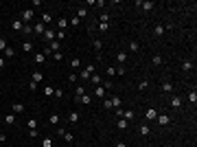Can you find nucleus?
<instances>
[{
    "mask_svg": "<svg viewBox=\"0 0 197 147\" xmlns=\"http://www.w3.org/2000/svg\"><path fill=\"white\" fill-rule=\"evenodd\" d=\"M11 29H13V31H20V33H22V29H24V22L20 20V18H15V20L11 22Z\"/></svg>",
    "mask_w": 197,
    "mask_h": 147,
    "instance_id": "nucleus-7",
    "label": "nucleus"
},
{
    "mask_svg": "<svg viewBox=\"0 0 197 147\" xmlns=\"http://www.w3.org/2000/svg\"><path fill=\"white\" fill-rule=\"evenodd\" d=\"M156 121L160 123L162 127H166L169 123H171V116H169V114H158V116H156Z\"/></svg>",
    "mask_w": 197,
    "mask_h": 147,
    "instance_id": "nucleus-5",
    "label": "nucleus"
},
{
    "mask_svg": "<svg viewBox=\"0 0 197 147\" xmlns=\"http://www.w3.org/2000/svg\"><path fill=\"white\" fill-rule=\"evenodd\" d=\"M33 31H35L37 35H44V31H46V24H44V22H35V26H33Z\"/></svg>",
    "mask_w": 197,
    "mask_h": 147,
    "instance_id": "nucleus-15",
    "label": "nucleus"
},
{
    "mask_svg": "<svg viewBox=\"0 0 197 147\" xmlns=\"http://www.w3.org/2000/svg\"><path fill=\"white\" fill-rule=\"evenodd\" d=\"M7 141V134H0V143H5Z\"/></svg>",
    "mask_w": 197,
    "mask_h": 147,
    "instance_id": "nucleus-59",
    "label": "nucleus"
},
{
    "mask_svg": "<svg viewBox=\"0 0 197 147\" xmlns=\"http://www.w3.org/2000/svg\"><path fill=\"white\" fill-rule=\"evenodd\" d=\"M182 105H184V101H182V97H177V95H175V97L171 99V108H175V110H180Z\"/></svg>",
    "mask_w": 197,
    "mask_h": 147,
    "instance_id": "nucleus-10",
    "label": "nucleus"
},
{
    "mask_svg": "<svg viewBox=\"0 0 197 147\" xmlns=\"http://www.w3.org/2000/svg\"><path fill=\"white\" fill-rule=\"evenodd\" d=\"M70 66L72 68H79L81 66V59H70Z\"/></svg>",
    "mask_w": 197,
    "mask_h": 147,
    "instance_id": "nucleus-49",
    "label": "nucleus"
},
{
    "mask_svg": "<svg viewBox=\"0 0 197 147\" xmlns=\"http://www.w3.org/2000/svg\"><path fill=\"white\" fill-rule=\"evenodd\" d=\"M68 121H70V123H79V112H74V110H72V112H68Z\"/></svg>",
    "mask_w": 197,
    "mask_h": 147,
    "instance_id": "nucleus-23",
    "label": "nucleus"
},
{
    "mask_svg": "<svg viewBox=\"0 0 197 147\" xmlns=\"http://www.w3.org/2000/svg\"><path fill=\"white\" fill-rule=\"evenodd\" d=\"M44 62H46V55L44 53H35V64H37V66H42Z\"/></svg>",
    "mask_w": 197,
    "mask_h": 147,
    "instance_id": "nucleus-21",
    "label": "nucleus"
},
{
    "mask_svg": "<svg viewBox=\"0 0 197 147\" xmlns=\"http://www.w3.org/2000/svg\"><path fill=\"white\" fill-rule=\"evenodd\" d=\"M68 81H70V84H77V81H79V75H77V72H70Z\"/></svg>",
    "mask_w": 197,
    "mask_h": 147,
    "instance_id": "nucleus-40",
    "label": "nucleus"
},
{
    "mask_svg": "<svg viewBox=\"0 0 197 147\" xmlns=\"http://www.w3.org/2000/svg\"><path fill=\"white\" fill-rule=\"evenodd\" d=\"M186 99H189V103H191V105H195V103H197V90L193 88V90H191V92H189V95H186Z\"/></svg>",
    "mask_w": 197,
    "mask_h": 147,
    "instance_id": "nucleus-16",
    "label": "nucleus"
},
{
    "mask_svg": "<svg viewBox=\"0 0 197 147\" xmlns=\"http://www.w3.org/2000/svg\"><path fill=\"white\" fill-rule=\"evenodd\" d=\"M101 22H110V15L107 13H101Z\"/></svg>",
    "mask_w": 197,
    "mask_h": 147,
    "instance_id": "nucleus-55",
    "label": "nucleus"
},
{
    "mask_svg": "<svg viewBox=\"0 0 197 147\" xmlns=\"http://www.w3.org/2000/svg\"><path fill=\"white\" fill-rule=\"evenodd\" d=\"M153 33L158 35V38H162V35L166 33V26H164V24H156V29H153Z\"/></svg>",
    "mask_w": 197,
    "mask_h": 147,
    "instance_id": "nucleus-18",
    "label": "nucleus"
},
{
    "mask_svg": "<svg viewBox=\"0 0 197 147\" xmlns=\"http://www.w3.org/2000/svg\"><path fill=\"white\" fill-rule=\"evenodd\" d=\"M182 70H184V72H189V70H193V62H189V59H184V62H182Z\"/></svg>",
    "mask_w": 197,
    "mask_h": 147,
    "instance_id": "nucleus-29",
    "label": "nucleus"
},
{
    "mask_svg": "<svg viewBox=\"0 0 197 147\" xmlns=\"http://www.w3.org/2000/svg\"><path fill=\"white\" fill-rule=\"evenodd\" d=\"M92 46H94V51H97V53H101V48H103V42H101L99 38H94V40H92Z\"/></svg>",
    "mask_w": 197,
    "mask_h": 147,
    "instance_id": "nucleus-24",
    "label": "nucleus"
},
{
    "mask_svg": "<svg viewBox=\"0 0 197 147\" xmlns=\"http://www.w3.org/2000/svg\"><path fill=\"white\" fill-rule=\"evenodd\" d=\"M64 139L68 141V143H72V141H74V134H72V132H66V134H64Z\"/></svg>",
    "mask_w": 197,
    "mask_h": 147,
    "instance_id": "nucleus-47",
    "label": "nucleus"
},
{
    "mask_svg": "<svg viewBox=\"0 0 197 147\" xmlns=\"http://www.w3.org/2000/svg\"><path fill=\"white\" fill-rule=\"evenodd\" d=\"M156 116H158V110L156 108H147L145 110V119H147V121H156Z\"/></svg>",
    "mask_w": 197,
    "mask_h": 147,
    "instance_id": "nucleus-4",
    "label": "nucleus"
},
{
    "mask_svg": "<svg viewBox=\"0 0 197 147\" xmlns=\"http://www.w3.org/2000/svg\"><path fill=\"white\" fill-rule=\"evenodd\" d=\"M22 33H24V35H29V33H33V26H31V24H24V29H22Z\"/></svg>",
    "mask_w": 197,
    "mask_h": 147,
    "instance_id": "nucleus-45",
    "label": "nucleus"
},
{
    "mask_svg": "<svg viewBox=\"0 0 197 147\" xmlns=\"http://www.w3.org/2000/svg\"><path fill=\"white\" fill-rule=\"evenodd\" d=\"M64 38H66L64 31H57V33H55V40H64Z\"/></svg>",
    "mask_w": 197,
    "mask_h": 147,
    "instance_id": "nucleus-51",
    "label": "nucleus"
},
{
    "mask_svg": "<svg viewBox=\"0 0 197 147\" xmlns=\"http://www.w3.org/2000/svg\"><path fill=\"white\" fill-rule=\"evenodd\" d=\"M55 33H57V31H53V29H46L42 38H44L46 42H53V40H55Z\"/></svg>",
    "mask_w": 197,
    "mask_h": 147,
    "instance_id": "nucleus-14",
    "label": "nucleus"
},
{
    "mask_svg": "<svg viewBox=\"0 0 197 147\" xmlns=\"http://www.w3.org/2000/svg\"><path fill=\"white\" fill-rule=\"evenodd\" d=\"M42 22H44V24H51V22H53V15H51V13H44V15H42Z\"/></svg>",
    "mask_w": 197,
    "mask_h": 147,
    "instance_id": "nucleus-38",
    "label": "nucleus"
},
{
    "mask_svg": "<svg viewBox=\"0 0 197 147\" xmlns=\"http://www.w3.org/2000/svg\"><path fill=\"white\" fill-rule=\"evenodd\" d=\"M127 59H129V57H127V53H125V51H118V53H116V62L120 64V66H123Z\"/></svg>",
    "mask_w": 197,
    "mask_h": 147,
    "instance_id": "nucleus-13",
    "label": "nucleus"
},
{
    "mask_svg": "<svg viewBox=\"0 0 197 147\" xmlns=\"http://www.w3.org/2000/svg\"><path fill=\"white\" fill-rule=\"evenodd\" d=\"M13 123H15V114H13V112L5 114V125H13Z\"/></svg>",
    "mask_w": 197,
    "mask_h": 147,
    "instance_id": "nucleus-20",
    "label": "nucleus"
},
{
    "mask_svg": "<svg viewBox=\"0 0 197 147\" xmlns=\"http://www.w3.org/2000/svg\"><path fill=\"white\" fill-rule=\"evenodd\" d=\"M116 147H127V145L125 143H116Z\"/></svg>",
    "mask_w": 197,
    "mask_h": 147,
    "instance_id": "nucleus-60",
    "label": "nucleus"
},
{
    "mask_svg": "<svg viewBox=\"0 0 197 147\" xmlns=\"http://www.w3.org/2000/svg\"><path fill=\"white\" fill-rule=\"evenodd\" d=\"M116 75H125V66H118L116 68Z\"/></svg>",
    "mask_w": 197,
    "mask_h": 147,
    "instance_id": "nucleus-56",
    "label": "nucleus"
},
{
    "mask_svg": "<svg viewBox=\"0 0 197 147\" xmlns=\"http://www.w3.org/2000/svg\"><path fill=\"white\" fill-rule=\"evenodd\" d=\"M11 112H13V114H20V112H24V103H20V101H15V103L11 105Z\"/></svg>",
    "mask_w": 197,
    "mask_h": 147,
    "instance_id": "nucleus-12",
    "label": "nucleus"
},
{
    "mask_svg": "<svg viewBox=\"0 0 197 147\" xmlns=\"http://www.w3.org/2000/svg\"><path fill=\"white\" fill-rule=\"evenodd\" d=\"M42 79H44V75H42L40 70H35V72H33V79H31V81H35V84L40 86V81H42Z\"/></svg>",
    "mask_w": 197,
    "mask_h": 147,
    "instance_id": "nucleus-25",
    "label": "nucleus"
},
{
    "mask_svg": "<svg viewBox=\"0 0 197 147\" xmlns=\"http://www.w3.org/2000/svg\"><path fill=\"white\" fill-rule=\"evenodd\" d=\"M138 88H140V90H147V88H149V79H145V81H140V84H138Z\"/></svg>",
    "mask_w": 197,
    "mask_h": 147,
    "instance_id": "nucleus-48",
    "label": "nucleus"
},
{
    "mask_svg": "<svg viewBox=\"0 0 197 147\" xmlns=\"http://www.w3.org/2000/svg\"><path fill=\"white\" fill-rule=\"evenodd\" d=\"M114 75H116V68L110 66V68H107V77H114Z\"/></svg>",
    "mask_w": 197,
    "mask_h": 147,
    "instance_id": "nucleus-50",
    "label": "nucleus"
},
{
    "mask_svg": "<svg viewBox=\"0 0 197 147\" xmlns=\"http://www.w3.org/2000/svg\"><path fill=\"white\" fill-rule=\"evenodd\" d=\"M88 15V9H79V11H77V18H79V20H81V18H86Z\"/></svg>",
    "mask_w": 197,
    "mask_h": 147,
    "instance_id": "nucleus-44",
    "label": "nucleus"
},
{
    "mask_svg": "<svg viewBox=\"0 0 197 147\" xmlns=\"http://www.w3.org/2000/svg\"><path fill=\"white\" fill-rule=\"evenodd\" d=\"M129 51H131V53H138V51H140V44H138V42H129Z\"/></svg>",
    "mask_w": 197,
    "mask_h": 147,
    "instance_id": "nucleus-35",
    "label": "nucleus"
},
{
    "mask_svg": "<svg viewBox=\"0 0 197 147\" xmlns=\"http://www.w3.org/2000/svg\"><path fill=\"white\" fill-rule=\"evenodd\" d=\"M79 101H81V103H86V105H90V103H92V95H83Z\"/></svg>",
    "mask_w": 197,
    "mask_h": 147,
    "instance_id": "nucleus-36",
    "label": "nucleus"
},
{
    "mask_svg": "<svg viewBox=\"0 0 197 147\" xmlns=\"http://www.w3.org/2000/svg\"><path fill=\"white\" fill-rule=\"evenodd\" d=\"M44 95H46V97H53V95H55V90H53L51 86H44Z\"/></svg>",
    "mask_w": 197,
    "mask_h": 147,
    "instance_id": "nucleus-41",
    "label": "nucleus"
},
{
    "mask_svg": "<svg viewBox=\"0 0 197 147\" xmlns=\"http://www.w3.org/2000/svg\"><path fill=\"white\" fill-rule=\"evenodd\" d=\"M26 125H29V130H37V121H35V119H29Z\"/></svg>",
    "mask_w": 197,
    "mask_h": 147,
    "instance_id": "nucleus-39",
    "label": "nucleus"
},
{
    "mask_svg": "<svg viewBox=\"0 0 197 147\" xmlns=\"http://www.w3.org/2000/svg\"><path fill=\"white\" fill-rule=\"evenodd\" d=\"M140 134H143V136H149V134H151V127H149V125H140Z\"/></svg>",
    "mask_w": 197,
    "mask_h": 147,
    "instance_id": "nucleus-32",
    "label": "nucleus"
},
{
    "mask_svg": "<svg viewBox=\"0 0 197 147\" xmlns=\"http://www.w3.org/2000/svg\"><path fill=\"white\" fill-rule=\"evenodd\" d=\"M97 29H99V31H103V33H105V31L110 29V22H99V24H97Z\"/></svg>",
    "mask_w": 197,
    "mask_h": 147,
    "instance_id": "nucleus-34",
    "label": "nucleus"
},
{
    "mask_svg": "<svg viewBox=\"0 0 197 147\" xmlns=\"http://www.w3.org/2000/svg\"><path fill=\"white\" fill-rule=\"evenodd\" d=\"M90 75H94V64H88V66H86V68H83V70L79 72V79L88 81V79H90Z\"/></svg>",
    "mask_w": 197,
    "mask_h": 147,
    "instance_id": "nucleus-2",
    "label": "nucleus"
},
{
    "mask_svg": "<svg viewBox=\"0 0 197 147\" xmlns=\"http://www.w3.org/2000/svg\"><path fill=\"white\" fill-rule=\"evenodd\" d=\"M53 97H57V99H61V97H64V90H61V88H57V90H55V95H53Z\"/></svg>",
    "mask_w": 197,
    "mask_h": 147,
    "instance_id": "nucleus-53",
    "label": "nucleus"
},
{
    "mask_svg": "<svg viewBox=\"0 0 197 147\" xmlns=\"http://www.w3.org/2000/svg\"><path fill=\"white\" fill-rule=\"evenodd\" d=\"M116 127H118V130H127L129 123L125 121V119H118V121H116Z\"/></svg>",
    "mask_w": 197,
    "mask_h": 147,
    "instance_id": "nucleus-27",
    "label": "nucleus"
},
{
    "mask_svg": "<svg viewBox=\"0 0 197 147\" xmlns=\"http://www.w3.org/2000/svg\"><path fill=\"white\" fill-rule=\"evenodd\" d=\"M33 18H35V11H33V9H24V11L20 13V20H22L24 24H31Z\"/></svg>",
    "mask_w": 197,
    "mask_h": 147,
    "instance_id": "nucleus-1",
    "label": "nucleus"
},
{
    "mask_svg": "<svg viewBox=\"0 0 197 147\" xmlns=\"http://www.w3.org/2000/svg\"><path fill=\"white\" fill-rule=\"evenodd\" d=\"M13 55H15V51H13L11 46H7V51H5V59H7V57H13Z\"/></svg>",
    "mask_w": 197,
    "mask_h": 147,
    "instance_id": "nucleus-42",
    "label": "nucleus"
},
{
    "mask_svg": "<svg viewBox=\"0 0 197 147\" xmlns=\"http://www.w3.org/2000/svg\"><path fill=\"white\" fill-rule=\"evenodd\" d=\"M105 92H107V90L103 88V86H94V90H92V95H94V97H101V99H105Z\"/></svg>",
    "mask_w": 197,
    "mask_h": 147,
    "instance_id": "nucleus-8",
    "label": "nucleus"
},
{
    "mask_svg": "<svg viewBox=\"0 0 197 147\" xmlns=\"http://www.w3.org/2000/svg\"><path fill=\"white\" fill-rule=\"evenodd\" d=\"M53 59H55V62H59V59H64V53H61V51H57V53H53Z\"/></svg>",
    "mask_w": 197,
    "mask_h": 147,
    "instance_id": "nucleus-46",
    "label": "nucleus"
},
{
    "mask_svg": "<svg viewBox=\"0 0 197 147\" xmlns=\"http://www.w3.org/2000/svg\"><path fill=\"white\" fill-rule=\"evenodd\" d=\"M162 92H166V95H171V92H173V84H171L169 79L162 81Z\"/></svg>",
    "mask_w": 197,
    "mask_h": 147,
    "instance_id": "nucleus-11",
    "label": "nucleus"
},
{
    "mask_svg": "<svg viewBox=\"0 0 197 147\" xmlns=\"http://www.w3.org/2000/svg\"><path fill=\"white\" fill-rule=\"evenodd\" d=\"M136 5H138L140 9H143V11H151V9L156 7V5L151 2V0H138V2H136Z\"/></svg>",
    "mask_w": 197,
    "mask_h": 147,
    "instance_id": "nucleus-3",
    "label": "nucleus"
},
{
    "mask_svg": "<svg viewBox=\"0 0 197 147\" xmlns=\"http://www.w3.org/2000/svg\"><path fill=\"white\" fill-rule=\"evenodd\" d=\"M83 95H86V88H83V86H77V88H74V101H79Z\"/></svg>",
    "mask_w": 197,
    "mask_h": 147,
    "instance_id": "nucleus-17",
    "label": "nucleus"
},
{
    "mask_svg": "<svg viewBox=\"0 0 197 147\" xmlns=\"http://www.w3.org/2000/svg\"><path fill=\"white\" fill-rule=\"evenodd\" d=\"M7 46H9V44H7V40H5V38H0V51L5 53V51H7Z\"/></svg>",
    "mask_w": 197,
    "mask_h": 147,
    "instance_id": "nucleus-43",
    "label": "nucleus"
},
{
    "mask_svg": "<svg viewBox=\"0 0 197 147\" xmlns=\"http://www.w3.org/2000/svg\"><path fill=\"white\" fill-rule=\"evenodd\" d=\"M48 48H51V53H57V51H59V42H55V40L48 42Z\"/></svg>",
    "mask_w": 197,
    "mask_h": 147,
    "instance_id": "nucleus-31",
    "label": "nucleus"
},
{
    "mask_svg": "<svg viewBox=\"0 0 197 147\" xmlns=\"http://www.w3.org/2000/svg\"><path fill=\"white\" fill-rule=\"evenodd\" d=\"M103 108H105L107 112H112V110H114V105H112V101H110V99H103Z\"/></svg>",
    "mask_w": 197,
    "mask_h": 147,
    "instance_id": "nucleus-33",
    "label": "nucleus"
},
{
    "mask_svg": "<svg viewBox=\"0 0 197 147\" xmlns=\"http://www.w3.org/2000/svg\"><path fill=\"white\" fill-rule=\"evenodd\" d=\"M22 51H24V53H31V51H33V42H31V40H24V42H22Z\"/></svg>",
    "mask_w": 197,
    "mask_h": 147,
    "instance_id": "nucleus-19",
    "label": "nucleus"
},
{
    "mask_svg": "<svg viewBox=\"0 0 197 147\" xmlns=\"http://www.w3.org/2000/svg\"><path fill=\"white\" fill-rule=\"evenodd\" d=\"M101 86H103V88H105V90H112V81L107 79V81H103V84H101Z\"/></svg>",
    "mask_w": 197,
    "mask_h": 147,
    "instance_id": "nucleus-52",
    "label": "nucleus"
},
{
    "mask_svg": "<svg viewBox=\"0 0 197 147\" xmlns=\"http://www.w3.org/2000/svg\"><path fill=\"white\" fill-rule=\"evenodd\" d=\"M88 81H90L92 86H101V84H103V77L94 72V75H90V79H88Z\"/></svg>",
    "mask_w": 197,
    "mask_h": 147,
    "instance_id": "nucleus-9",
    "label": "nucleus"
},
{
    "mask_svg": "<svg viewBox=\"0 0 197 147\" xmlns=\"http://www.w3.org/2000/svg\"><path fill=\"white\" fill-rule=\"evenodd\" d=\"M66 26H68V18H59V20H57V29H59V31H64Z\"/></svg>",
    "mask_w": 197,
    "mask_h": 147,
    "instance_id": "nucleus-22",
    "label": "nucleus"
},
{
    "mask_svg": "<svg viewBox=\"0 0 197 147\" xmlns=\"http://www.w3.org/2000/svg\"><path fill=\"white\" fill-rule=\"evenodd\" d=\"M59 121H61V119H59V114H51V119H48V123H51V125H55V127L59 125Z\"/></svg>",
    "mask_w": 197,
    "mask_h": 147,
    "instance_id": "nucleus-28",
    "label": "nucleus"
},
{
    "mask_svg": "<svg viewBox=\"0 0 197 147\" xmlns=\"http://www.w3.org/2000/svg\"><path fill=\"white\" fill-rule=\"evenodd\" d=\"M42 147H53V139H51V136H46V139H42Z\"/></svg>",
    "mask_w": 197,
    "mask_h": 147,
    "instance_id": "nucleus-37",
    "label": "nucleus"
},
{
    "mask_svg": "<svg viewBox=\"0 0 197 147\" xmlns=\"http://www.w3.org/2000/svg\"><path fill=\"white\" fill-rule=\"evenodd\" d=\"M120 119H125L127 123H131L136 119V112H134V110H123V116H120Z\"/></svg>",
    "mask_w": 197,
    "mask_h": 147,
    "instance_id": "nucleus-6",
    "label": "nucleus"
},
{
    "mask_svg": "<svg viewBox=\"0 0 197 147\" xmlns=\"http://www.w3.org/2000/svg\"><path fill=\"white\" fill-rule=\"evenodd\" d=\"M79 22H81V20H79V18H77V15H74V18H72V20H70V24H72V26H79Z\"/></svg>",
    "mask_w": 197,
    "mask_h": 147,
    "instance_id": "nucleus-54",
    "label": "nucleus"
},
{
    "mask_svg": "<svg viewBox=\"0 0 197 147\" xmlns=\"http://www.w3.org/2000/svg\"><path fill=\"white\" fill-rule=\"evenodd\" d=\"M5 64H7V59H5V57H0V68H5Z\"/></svg>",
    "mask_w": 197,
    "mask_h": 147,
    "instance_id": "nucleus-58",
    "label": "nucleus"
},
{
    "mask_svg": "<svg viewBox=\"0 0 197 147\" xmlns=\"http://www.w3.org/2000/svg\"><path fill=\"white\" fill-rule=\"evenodd\" d=\"M55 132H57L59 136H64V134H66V130H64V127H59V125H57V130H55Z\"/></svg>",
    "mask_w": 197,
    "mask_h": 147,
    "instance_id": "nucleus-57",
    "label": "nucleus"
},
{
    "mask_svg": "<svg viewBox=\"0 0 197 147\" xmlns=\"http://www.w3.org/2000/svg\"><path fill=\"white\" fill-rule=\"evenodd\" d=\"M110 101H112V105H114V110H118V108H120V97H116V95H114ZM114 110H112V112H114Z\"/></svg>",
    "mask_w": 197,
    "mask_h": 147,
    "instance_id": "nucleus-30",
    "label": "nucleus"
},
{
    "mask_svg": "<svg viewBox=\"0 0 197 147\" xmlns=\"http://www.w3.org/2000/svg\"><path fill=\"white\" fill-rule=\"evenodd\" d=\"M151 64H153V66H162V64H164V57H162V55H156V57L151 59Z\"/></svg>",
    "mask_w": 197,
    "mask_h": 147,
    "instance_id": "nucleus-26",
    "label": "nucleus"
}]
</instances>
